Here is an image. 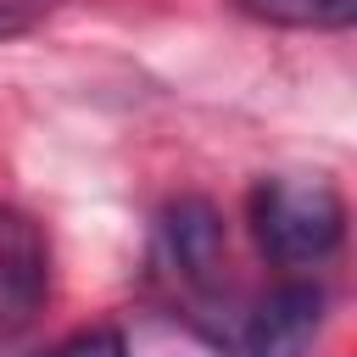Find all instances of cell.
Segmentation results:
<instances>
[{"instance_id":"6da1fadb","label":"cell","mask_w":357,"mask_h":357,"mask_svg":"<svg viewBox=\"0 0 357 357\" xmlns=\"http://www.w3.org/2000/svg\"><path fill=\"white\" fill-rule=\"evenodd\" d=\"M251 234L279 268H318L346 240V201L329 178L273 173L251 190Z\"/></svg>"},{"instance_id":"7a4b0ae2","label":"cell","mask_w":357,"mask_h":357,"mask_svg":"<svg viewBox=\"0 0 357 357\" xmlns=\"http://www.w3.org/2000/svg\"><path fill=\"white\" fill-rule=\"evenodd\" d=\"M50 296V240L39 218L0 201V340L22 335Z\"/></svg>"},{"instance_id":"3957f363","label":"cell","mask_w":357,"mask_h":357,"mask_svg":"<svg viewBox=\"0 0 357 357\" xmlns=\"http://www.w3.org/2000/svg\"><path fill=\"white\" fill-rule=\"evenodd\" d=\"M324 307H329V296L312 279H290V284L268 290L229 335V357H301L312 346V335L324 329Z\"/></svg>"},{"instance_id":"277c9868","label":"cell","mask_w":357,"mask_h":357,"mask_svg":"<svg viewBox=\"0 0 357 357\" xmlns=\"http://www.w3.org/2000/svg\"><path fill=\"white\" fill-rule=\"evenodd\" d=\"M162 251L190 290H218V273H223V218H218V206L206 195L173 201L162 212Z\"/></svg>"},{"instance_id":"5b68a950","label":"cell","mask_w":357,"mask_h":357,"mask_svg":"<svg viewBox=\"0 0 357 357\" xmlns=\"http://www.w3.org/2000/svg\"><path fill=\"white\" fill-rule=\"evenodd\" d=\"M257 22L273 28H351L357 22V0H240Z\"/></svg>"},{"instance_id":"8992f818","label":"cell","mask_w":357,"mask_h":357,"mask_svg":"<svg viewBox=\"0 0 357 357\" xmlns=\"http://www.w3.org/2000/svg\"><path fill=\"white\" fill-rule=\"evenodd\" d=\"M39 357H128V340H123L112 324H95V329H78V335L45 346Z\"/></svg>"},{"instance_id":"52a82bcc","label":"cell","mask_w":357,"mask_h":357,"mask_svg":"<svg viewBox=\"0 0 357 357\" xmlns=\"http://www.w3.org/2000/svg\"><path fill=\"white\" fill-rule=\"evenodd\" d=\"M28 28V11H17V6H0V39H11V33H22Z\"/></svg>"}]
</instances>
